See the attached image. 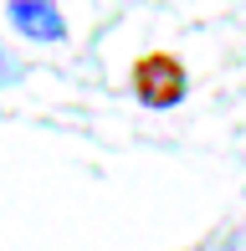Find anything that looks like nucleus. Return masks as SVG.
Returning a JSON list of instances; mask_svg holds the SVG:
<instances>
[{"mask_svg": "<svg viewBox=\"0 0 246 251\" xmlns=\"http://www.w3.org/2000/svg\"><path fill=\"white\" fill-rule=\"evenodd\" d=\"M133 93H139L144 108H174V102L185 98V67L174 62V56H164V51L144 56V62L133 67Z\"/></svg>", "mask_w": 246, "mask_h": 251, "instance_id": "obj_1", "label": "nucleus"}, {"mask_svg": "<svg viewBox=\"0 0 246 251\" xmlns=\"http://www.w3.org/2000/svg\"><path fill=\"white\" fill-rule=\"evenodd\" d=\"M10 26L31 41H47V47L67 41V16L57 10V0H10Z\"/></svg>", "mask_w": 246, "mask_h": 251, "instance_id": "obj_2", "label": "nucleus"}, {"mask_svg": "<svg viewBox=\"0 0 246 251\" xmlns=\"http://www.w3.org/2000/svg\"><path fill=\"white\" fill-rule=\"evenodd\" d=\"M5 72H16V62H10V56H5V51H0V82H10V77H5Z\"/></svg>", "mask_w": 246, "mask_h": 251, "instance_id": "obj_3", "label": "nucleus"}]
</instances>
